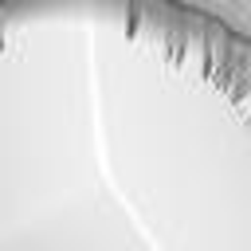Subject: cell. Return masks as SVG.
Wrapping results in <instances>:
<instances>
[{"instance_id":"6da1fadb","label":"cell","mask_w":251,"mask_h":251,"mask_svg":"<svg viewBox=\"0 0 251 251\" xmlns=\"http://www.w3.org/2000/svg\"><path fill=\"white\" fill-rule=\"evenodd\" d=\"M0 251H251V39L184 0H0Z\"/></svg>"}]
</instances>
